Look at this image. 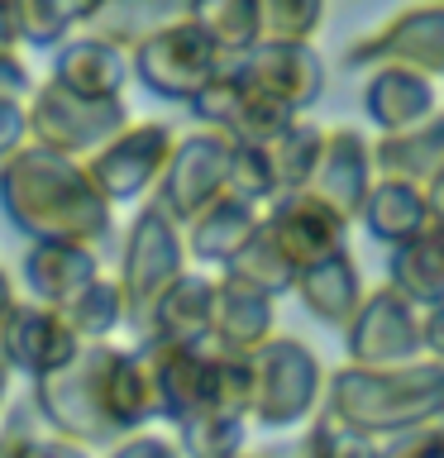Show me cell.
Listing matches in <instances>:
<instances>
[{
  "label": "cell",
  "instance_id": "1",
  "mask_svg": "<svg viewBox=\"0 0 444 458\" xmlns=\"http://www.w3.org/2000/svg\"><path fill=\"white\" fill-rule=\"evenodd\" d=\"M29 406L38 415V429L91 454L158 420L149 372L124 344H81L72 363L29 382Z\"/></svg>",
  "mask_w": 444,
  "mask_h": 458
},
{
  "label": "cell",
  "instance_id": "2",
  "mask_svg": "<svg viewBox=\"0 0 444 458\" xmlns=\"http://www.w3.org/2000/svg\"><path fill=\"white\" fill-rule=\"evenodd\" d=\"M0 210L29 243L53 239L100 253L115 234V206L91 186L86 167L38 143H20L0 163Z\"/></svg>",
  "mask_w": 444,
  "mask_h": 458
},
{
  "label": "cell",
  "instance_id": "3",
  "mask_svg": "<svg viewBox=\"0 0 444 458\" xmlns=\"http://www.w3.org/2000/svg\"><path fill=\"white\" fill-rule=\"evenodd\" d=\"M320 415L354 429L372 444L411 435L421 425L444 420V363L415 358L401 368H354L339 363L325 372Z\"/></svg>",
  "mask_w": 444,
  "mask_h": 458
},
{
  "label": "cell",
  "instance_id": "4",
  "mask_svg": "<svg viewBox=\"0 0 444 458\" xmlns=\"http://www.w3.org/2000/svg\"><path fill=\"white\" fill-rule=\"evenodd\" d=\"M249 411L243 425L253 429H301L320 411L325 363L306 339L272 335L249 353Z\"/></svg>",
  "mask_w": 444,
  "mask_h": 458
},
{
  "label": "cell",
  "instance_id": "5",
  "mask_svg": "<svg viewBox=\"0 0 444 458\" xmlns=\"http://www.w3.org/2000/svg\"><path fill=\"white\" fill-rule=\"evenodd\" d=\"M182 272H192V258H186V243H182V225L158 200H139L134 220L124 229V243H120V272H110L120 296H124V329L134 339L143 335V320H149L153 301Z\"/></svg>",
  "mask_w": 444,
  "mask_h": 458
},
{
  "label": "cell",
  "instance_id": "6",
  "mask_svg": "<svg viewBox=\"0 0 444 458\" xmlns=\"http://www.w3.org/2000/svg\"><path fill=\"white\" fill-rule=\"evenodd\" d=\"M134 120L124 100H86L72 96L53 81H34L24 100V143H38L48 153L86 163L100 143H110L120 129Z\"/></svg>",
  "mask_w": 444,
  "mask_h": 458
},
{
  "label": "cell",
  "instance_id": "7",
  "mask_svg": "<svg viewBox=\"0 0 444 458\" xmlns=\"http://www.w3.org/2000/svg\"><path fill=\"white\" fill-rule=\"evenodd\" d=\"M172 139H177V129L167 120H129L120 134L110 143H100L81 167L110 206H139V200L153 196L158 177H163Z\"/></svg>",
  "mask_w": 444,
  "mask_h": 458
},
{
  "label": "cell",
  "instance_id": "8",
  "mask_svg": "<svg viewBox=\"0 0 444 458\" xmlns=\"http://www.w3.org/2000/svg\"><path fill=\"white\" fill-rule=\"evenodd\" d=\"M344 67L372 72V67H406L421 77L440 81L444 77V5L440 0H421V5L397 10L392 20L358 34L344 48Z\"/></svg>",
  "mask_w": 444,
  "mask_h": 458
},
{
  "label": "cell",
  "instance_id": "9",
  "mask_svg": "<svg viewBox=\"0 0 444 458\" xmlns=\"http://www.w3.org/2000/svg\"><path fill=\"white\" fill-rule=\"evenodd\" d=\"M124 57H129V81H139L143 91L172 100V106H192V96L225 67V57L215 53V43L196 24L163 29V34L143 38L139 48H129Z\"/></svg>",
  "mask_w": 444,
  "mask_h": 458
},
{
  "label": "cell",
  "instance_id": "10",
  "mask_svg": "<svg viewBox=\"0 0 444 458\" xmlns=\"http://www.w3.org/2000/svg\"><path fill=\"white\" fill-rule=\"evenodd\" d=\"M421 315L406 296H397L392 286H372L358 301V310L349 315V325L339 329L344 335V363L354 368H401V363H415L425 358V344H421Z\"/></svg>",
  "mask_w": 444,
  "mask_h": 458
},
{
  "label": "cell",
  "instance_id": "11",
  "mask_svg": "<svg viewBox=\"0 0 444 458\" xmlns=\"http://www.w3.org/2000/svg\"><path fill=\"white\" fill-rule=\"evenodd\" d=\"M229 143L225 134H215V129H192V134H177L172 139V153H167V167L163 177H158L153 196L172 220L186 225L192 215H201L210 206V200L229 196L225 182H229Z\"/></svg>",
  "mask_w": 444,
  "mask_h": 458
},
{
  "label": "cell",
  "instance_id": "12",
  "mask_svg": "<svg viewBox=\"0 0 444 458\" xmlns=\"http://www.w3.org/2000/svg\"><path fill=\"white\" fill-rule=\"evenodd\" d=\"M186 110L196 114L201 129H215V134H225L229 143H272L296 120V114H286L282 106H272L268 96H258L235 72V63H225L215 72V77L192 96Z\"/></svg>",
  "mask_w": 444,
  "mask_h": 458
},
{
  "label": "cell",
  "instance_id": "13",
  "mask_svg": "<svg viewBox=\"0 0 444 458\" xmlns=\"http://www.w3.org/2000/svg\"><path fill=\"white\" fill-rule=\"evenodd\" d=\"M258 234L292 263V272H301L306 263L335 249H349V225L329 206H320L311 191H286L278 200H268L258 210Z\"/></svg>",
  "mask_w": 444,
  "mask_h": 458
},
{
  "label": "cell",
  "instance_id": "14",
  "mask_svg": "<svg viewBox=\"0 0 444 458\" xmlns=\"http://www.w3.org/2000/svg\"><path fill=\"white\" fill-rule=\"evenodd\" d=\"M235 72L286 114H306L325 96V57L315 43H258L235 57Z\"/></svg>",
  "mask_w": 444,
  "mask_h": 458
},
{
  "label": "cell",
  "instance_id": "15",
  "mask_svg": "<svg viewBox=\"0 0 444 458\" xmlns=\"http://www.w3.org/2000/svg\"><path fill=\"white\" fill-rule=\"evenodd\" d=\"M77 349L81 344L72 339L63 315H57L53 306H43V301L20 296L5 310V320H0V358L10 363L14 377H20V372L29 382L48 377V372H57L63 363H72Z\"/></svg>",
  "mask_w": 444,
  "mask_h": 458
},
{
  "label": "cell",
  "instance_id": "16",
  "mask_svg": "<svg viewBox=\"0 0 444 458\" xmlns=\"http://www.w3.org/2000/svg\"><path fill=\"white\" fill-rule=\"evenodd\" d=\"M134 353H139L143 372H149L158 420L177 425L192 411L210 406V349H182V344L139 339Z\"/></svg>",
  "mask_w": 444,
  "mask_h": 458
},
{
  "label": "cell",
  "instance_id": "17",
  "mask_svg": "<svg viewBox=\"0 0 444 458\" xmlns=\"http://www.w3.org/2000/svg\"><path fill=\"white\" fill-rule=\"evenodd\" d=\"M368 186H372V163H368V139H363V129H354V124L325 129L320 157H315V167H311L306 191L320 200V206H329L344 225L354 229L358 210H363Z\"/></svg>",
  "mask_w": 444,
  "mask_h": 458
},
{
  "label": "cell",
  "instance_id": "18",
  "mask_svg": "<svg viewBox=\"0 0 444 458\" xmlns=\"http://www.w3.org/2000/svg\"><path fill=\"white\" fill-rule=\"evenodd\" d=\"M368 124L378 134H406L415 124L440 120V81L421 77L406 67H372L363 72V91H358Z\"/></svg>",
  "mask_w": 444,
  "mask_h": 458
},
{
  "label": "cell",
  "instance_id": "19",
  "mask_svg": "<svg viewBox=\"0 0 444 458\" xmlns=\"http://www.w3.org/2000/svg\"><path fill=\"white\" fill-rule=\"evenodd\" d=\"M354 225H363L368 239L387 243V249H401L421 234H440L444 206L440 191H415L406 182H372Z\"/></svg>",
  "mask_w": 444,
  "mask_h": 458
},
{
  "label": "cell",
  "instance_id": "20",
  "mask_svg": "<svg viewBox=\"0 0 444 458\" xmlns=\"http://www.w3.org/2000/svg\"><path fill=\"white\" fill-rule=\"evenodd\" d=\"M272 335H278V301L220 272L210 282V339L206 344L220 353H253Z\"/></svg>",
  "mask_w": 444,
  "mask_h": 458
},
{
  "label": "cell",
  "instance_id": "21",
  "mask_svg": "<svg viewBox=\"0 0 444 458\" xmlns=\"http://www.w3.org/2000/svg\"><path fill=\"white\" fill-rule=\"evenodd\" d=\"M372 182H406L415 191H440L444 182V120L415 124L406 134H378L368 143Z\"/></svg>",
  "mask_w": 444,
  "mask_h": 458
},
{
  "label": "cell",
  "instance_id": "22",
  "mask_svg": "<svg viewBox=\"0 0 444 458\" xmlns=\"http://www.w3.org/2000/svg\"><path fill=\"white\" fill-rule=\"evenodd\" d=\"M363 292H368L363 272H358V258L349 249H335V253L315 258V263H306L292 282V296L306 306L311 320H320L325 329L349 325V315L358 310Z\"/></svg>",
  "mask_w": 444,
  "mask_h": 458
},
{
  "label": "cell",
  "instance_id": "23",
  "mask_svg": "<svg viewBox=\"0 0 444 458\" xmlns=\"http://www.w3.org/2000/svg\"><path fill=\"white\" fill-rule=\"evenodd\" d=\"M48 81L72 91V96H86V100H124L129 57L115 48V43H100L91 34H81V38H67L63 48L53 53Z\"/></svg>",
  "mask_w": 444,
  "mask_h": 458
},
{
  "label": "cell",
  "instance_id": "24",
  "mask_svg": "<svg viewBox=\"0 0 444 458\" xmlns=\"http://www.w3.org/2000/svg\"><path fill=\"white\" fill-rule=\"evenodd\" d=\"M210 282H215L210 272H196V267L182 272V277L153 301L139 339L182 344V349H206V339H210Z\"/></svg>",
  "mask_w": 444,
  "mask_h": 458
},
{
  "label": "cell",
  "instance_id": "25",
  "mask_svg": "<svg viewBox=\"0 0 444 458\" xmlns=\"http://www.w3.org/2000/svg\"><path fill=\"white\" fill-rule=\"evenodd\" d=\"M20 277H24V296L43 301V306H63L72 292H81L91 277H100V253L81 249V243H24L20 258Z\"/></svg>",
  "mask_w": 444,
  "mask_h": 458
},
{
  "label": "cell",
  "instance_id": "26",
  "mask_svg": "<svg viewBox=\"0 0 444 458\" xmlns=\"http://www.w3.org/2000/svg\"><path fill=\"white\" fill-rule=\"evenodd\" d=\"M258 234V210L243 206L239 196H220L210 200L201 215L182 225V243H186V258L201 267H225L243 243Z\"/></svg>",
  "mask_w": 444,
  "mask_h": 458
},
{
  "label": "cell",
  "instance_id": "27",
  "mask_svg": "<svg viewBox=\"0 0 444 458\" xmlns=\"http://www.w3.org/2000/svg\"><path fill=\"white\" fill-rule=\"evenodd\" d=\"M192 14H196V0H100V10L91 14L86 34L129 53L143 38L163 34V29L192 24Z\"/></svg>",
  "mask_w": 444,
  "mask_h": 458
},
{
  "label": "cell",
  "instance_id": "28",
  "mask_svg": "<svg viewBox=\"0 0 444 458\" xmlns=\"http://www.w3.org/2000/svg\"><path fill=\"white\" fill-rule=\"evenodd\" d=\"M387 286L406 296L415 310L444 306V243L440 234H421L387 253Z\"/></svg>",
  "mask_w": 444,
  "mask_h": 458
},
{
  "label": "cell",
  "instance_id": "29",
  "mask_svg": "<svg viewBox=\"0 0 444 458\" xmlns=\"http://www.w3.org/2000/svg\"><path fill=\"white\" fill-rule=\"evenodd\" d=\"M53 310L63 315V325L72 329L77 344H110L124 329V296H120V286H115L110 272L91 277L81 292H72L63 306H53Z\"/></svg>",
  "mask_w": 444,
  "mask_h": 458
},
{
  "label": "cell",
  "instance_id": "30",
  "mask_svg": "<svg viewBox=\"0 0 444 458\" xmlns=\"http://www.w3.org/2000/svg\"><path fill=\"white\" fill-rule=\"evenodd\" d=\"M320 139H325V129L315 124V120H306V114H296V120L286 124L278 139L263 143L268 167H272V182H278V196L306 191L311 167H315V157H320Z\"/></svg>",
  "mask_w": 444,
  "mask_h": 458
},
{
  "label": "cell",
  "instance_id": "31",
  "mask_svg": "<svg viewBox=\"0 0 444 458\" xmlns=\"http://www.w3.org/2000/svg\"><path fill=\"white\" fill-rule=\"evenodd\" d=\"M172 444L182 458H239L249 444V425L225 411H192L172 425Z\"/></svg>",
  "mask_w": 444,
  "mask_h": 458
},
{
  "label": "cell",
  "instance_id": "32",
  "mask_svg": "<svg viewBox=\"0 0 444 458\" xmlns=\"http://www.w3.org/2000/svg\"><path fill=\"white\" fill-rule=\"evenodd\" d=\"M192 24L215 43V53L225 63H235L249 48H258V14H253V0H196V14Z\"/></svg>",
  "mask_w": 444,
  "mask_h": 458
},
{
  "label": "cell",
  "instance_id": "33",
  "mask_svg": "<svg viewBox=\"0 0 444 458\" xmlns=\"http://www.w3.org/2000/svg\"><path fill=\"white\" fill-rule=\"evenodd\" d=\"M220 272H225V277H235V282H243V286H253V292L272 296V301H282L286 292H292V282H296L292 263H286V258L272 249L263 234H253Z\"/></svg>",
  "mask_w": 444,
  "mask_h": 458
},
{
  "label": "cell",
  "instance_id": "34",
  "mask_svg": "<svg viewBox=\"0 0 444 458\" xmlns=\"http://www.w3.org/2000/svg\"><path fill=\"white\" fill-rule=\"evenodd\" d=\"M258 43H311L325 24V0H253Z\"/></svg>",
  "mask_w": 444,
  "mask_h": 458
},
{
  "label": "cell",
  "instance_id": "35",
  "mask_svg": "<svg viewBox=\"0 0 444 458\" xmlns=\"http://www.w3.org/2000/svg\"><path fill=\"white\" fill-rule=\"evenodd\" d=\"M225 191L239 196L243 206H253V210H263L268 200H278V182H272L263 143H235V148H229V182H225Z\"/></svg>",
  "mask_w": 444,
  "mask_h": 458
},
{
  "label": "cell",
  "instance_id": "36",
  "mask_svg": "<svg viewBox=\"0 0 444 458\" xmlns=\"http://www.w3.org/2000/svg\"><path fill=\"white\" fill-rule=\"evenodd\" d=\"M296 449L301 458H378V444L363 439V435H354V429H344L335 425L329 415L315 411L306 425H301V435H296Z\"/></svg>",
  "mask_w": 444,
  "mask_h": 458
},
{
  "label": "cell",
  "instance_id": "37",
  "mask_svg": "<svg viewBox=\"0 0 444 458\" xmlns=\"http://www.w3.org/2000/svg\"><path fill=\"white\" fill-rule=\"evenodd\" d=\"M210 349V344H206ZM249 353H220L210 349V406L206 411H225V415H239L249 411Z\"/></svg>",
  "mask_w": 444,
  "mask_h": 458
},
{
  "label": "cell",
  "instance_id": "38",
  "mask_svg": "<svg viewBox=\"0 0 444 458\" xmlns=\"http://www.w3.org/2000/svg\"><path fill=\"white\" fill-rule=\"evenodd\" d=\"M10 20L14 43H29V48H63L72 38V24L53 0H10Z\"/></svg>",
  "mask_w": 444,
  "mask_h": 458
},
{
  "label": "cell",
  "instance_id": "39",
  "mask_svg": "<svg viewBox=\"0 0 444 458\" xmlns=\"http://www.w3.org/2000/svg\"><path fill=\"white\" fill-rule=\"evenodd\" d=\"M378 458H444V429L421 425L411 435H397V439L378 444Z\"/></svg>",
  "mask_w": 444,
  "mask_h": 458
},
{
  "label": "cell",
  "instance_id": "40",
  "mask_svg": "<svg viewBox=\"0 0 444 458\" xmlns=\"http://www.w3.org/2000/svg\"><path fill=\"white\" fill-rule=\"evenodd\" d=\"M106 458H182L172 435H158V429H134V435L115 439Z\"/></svg>",
  "mask_w": 444,
  "mask_h": 458
},
{
  "label": "cell",
  "instance_id": "41",
  "mask_svg": "<svg viewBox=\"0 0 444 458\" xmlns=\"http://www.w3.org/2000/svg\"><path fill=\"white\" fill-rule=\"evenodd\" d=\"M38 429V415L34 406H29V396L24 401H14V406L5 411V420H0V458H20L24 449V439Z\"/></svg>",
  "mask_w": 444,
  "mask_h": 458
},
{
  "label": "cell",
  "instance_id": "42",
  "mask_svg": "<svg viewBox=\"0 0 444 458\" xmlns=\"http://www.w3.org/2000/svg\"><path fill=\"white\" fill-rule=\"evenodd\" d=\"M29 91H34V72L20 57V48H0V100H20L24 106Z\"/></svg>",
  "mask_w": 444,
  "mask_h": 458
},
{
  "label": "cell",
  "instance_id": "43",
  "mask_svg": "<svg viewBox=\"0 0 444 458\" xmlns=\"http://www.w3.org/2000/svg\"><path fill=\"white\" fill-rule=\"evenodd\" d=\"M20 458H96V454H91V449H81V444H67V439L48 435V429H34V435L24 439Z\"/></svg>",
  "mask_w": 444,
  "mask_h": 458
},
{
  "label": "cell",
  "instance_id": "44",
  "mask_svg": "<svg viewBox=\"0 0 444 458\" xmlns=\"http://www.w3.org/2000/svg\"><path fill=\"white\" fill-rule=\"evenodd\" d=\"M24 143V106L20 100H0V163Z\"/></svg>",
  "mask_w": 444,
  "mask_h": 458
},
{
  "label": "cell",
  "instance_id": "45",
  "mask_svg": "<svg viewBox=\"0 0 444 458\" xmlns=\"http://www.w3.org/2000/svg\"><path fill=\"white\" fill-rule=\"evenodd\" d=\"M53 5L63 10V20L72 24V34H77V29L91 24V14L100 10V0H53Z\"/></svg>",
  "mask_w": 444,
  "mask_h": 458
},
{
  "label": "cell",
  "instance_id": "46",
  "mask_svg": "<svg viewBox=\"0 0 444 458\" xmlns=\"http://www.w3.org/2000/svg\"><path fill=\"white\" fill-rule=\"evenodd\" d=\"M20 301V282H14L10 267H0V320H5V310Z\"/></svg>",
  "mask_w": 444,
  "mask_h": 458
},
{
  "label": "cell",
  "instance_id": "47",
  "mask_svg": "<svg viewBox=\"0 0 444 458\" xmlns=\"http://www.w3.org/2000/svg\"><path fill=\"white\" fill-rule=\"evenodd\" d=\"M0 48H20V43H14V20H10V0H0Z\"/></svg>",
  "mask_w": 444,
  "mask_h": 458
},
{
  "label": "cell",
  "instance_id": "48",
  "mask_svg": "<svg viewBox=\"0 0 444 458\" xmlns=\"http://www.w3.org/2000/svg\"><path fill=\"white\" fill-rule=\"evenodd\" d=\"M10 382H14V372H10V363L0 358V411L10 406Z\"/></svg>",
  "mask_w": 444,
  "mask_h": 458
},
{
  "label": "cell",
  "instance_id": "49",
  "mask_svg": "<svg viewBox=\"0 0 444 458\" xmlns=\"http://www.w3.org/2000/svg\"><path fill=\"white\" fill-rule=\"evenodd\" d=\"M239 458H258V454H249V449H243V454H239Z\"/></svg>",
  "mask_w": 444,
  "mask_h": 458
}]
</instances>
